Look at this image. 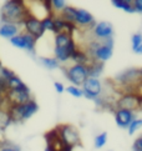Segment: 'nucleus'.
Here are the masks:
<instances>
[{"label":"nucleus","instance_id":"nucleus-9","mask_svg":"<svg viewBox=\"0 0 142 151\" xmlns=\"http://www.w3.org/2000/svg\"><path fill=\"white\" fill-rule=\"evenodd\" d=\"M36 39L34 36L29 35L28 33H19L18 35H15L14 37L10 39L11 45L15 47H19V49L26 50L29 52H34L35 50V45H36Z\"/></svg>","mask_w":142,"mask_h":151},{"label":"nucleus","instance_id":"nucleus-37","mask_svg":"<svg viewBox=\"0 0 142 151\" xmlns=\"http://www.w3.org/2000/svg\"><path fill=\"white\" fill-rule=\"evenodd\" d=\"M1 110H3V109H1V107H0V111H1Z\"/></svg>","mask_w":142,"mask_h":151},{"label":"nucleus","instance_id":"nucleus-2","mask_svg":"<svg viewBox=\"0 0 142 151\" xmlns=\"http://www.w3.org/2000/svg\"><path fill=\"white\" fill-rule=\"evenodd\" d=\"M113 81L116 83L118 88H121L125 90L122 94L125 93H135V89L141 88L142 84V70L140 68H130L123 70L122 73H120L116 75V78L113 79ZM140 95V94H138Z\"/></svg>","mask_w":142,"mask_h":151},{"label":"nucleus","instance_id":"nucleus-11","mask_svg":"<svg viewBox=\"0 0 142 151\" xmlns=\"http://www.w3.org/2000/svg\"><path fill=\"white\" fill-rule=\"evenodd\" d=\"M21 25H24L25 33H28L29 35L34 36L36 40L40 39V37L45 34V31H44L42 26H41V21L39 19L31 17V15H29V14H28V17L24 19Z\"/></svg>","mask_w":142,"mask_h":151},{"label":"nucleus","instance_id":"nucleus-13","mask_svg":"<svg viewBox=\"0 0 142 151\" xmlns=\"http://www.w3.org/2000/svg\"><path fill=\"white\" fill-rule=\"evenodd\" d=\"M92 33L96 40L99 41H105L108 39H112L113 36V26L108 21H100L96 23L95 26L92 28Z\"/></svg>","mask_w":142,"mask_h":151},{"label":"nucleus","instance_id":"nucleus-25","mask_svg":"<svg viewBox=\"0 0 142 151\" xmlns=\"http://www.w3.org/2000/svg\"><path fill=\"white\" fill-rule=\"evenodd\" d=\"M50 6H51V14L52 17L59 15L66 6V1L64 0H50Z\"/></svg>","mask_w":142,"mask_h":151},{"label":"nucleus","instance_id":"nucleus-16","mask_svg":"<svg viewBox=\"0 0 142 151\" xmlns=\"http://www.w3.org/2000/svg\"><path fill=\"white\" fill-rule=\"evenodd\" d=\"M20 31V26L15 24H1L0 25V36L5 39H11L15 35H18Z\"/></svg>","mask_w":142,"mask_h":151},{"label":"nucleus","instance_id":"nucleus-36","mask_svg":"<svg viewBox=\"0 0 142 151\" xmlns=\"http://www.w3.org/2000/svg\"><path fill=\"white\" fill-rule=\"evenodd\" d=\"M45 151H49V149H47V147H46V149H45Z\"/></svg>","mask_w":142,"mask_h":151},{"label":"nucleus","instance_id":"nucleus-7","mask_svg":"<svg viewBox=\"0 0 142 151\" xmlns=\"http://www.w3.org/2000/svg\"><path fill=\"white\" fill-rule=\"evenodd\" d=\"M65 74L66 78L70 80V83L74 86L82 85L86 79L89 78V73H87V65H80V64H74L69 68L65 69Z\"/></svg>","mask_w":142,"mask_h":151},{"label":"nucleus","instance_id":"nucleus-6","mask_svg":"<svg viewBox=\"0 0 142 151\" xmlns=\"http://www.w3.org/2000/svg\"><path fill=\"white\" fill-rule=\"evenodd\" d=\"M142 107V96L135 93H125L116 101V109L137 112Z\"/></svg>","mask_w":142,"mask_h":151},{"label":"nucleus","instance_id":"nucleus-14","mask_svg":"<svg viewBox=\"0 0 142 151\" xmlns=\"http://www.w3.org/2000/svg\"><path fill=\"white\" fill-rule=\"evenodd\" d=\"M77 50V44L76 41L72 39L66 46L64 47H54V55H55V59L59 63H66L71 59V55Z\"/></svg>","mask_w":142,"mask_h":151},{"label":"nucleus","instance_id":"nucleus-18","mask_svg":"<svg viewBox=\"0 0 142 151\" xmlns=\"http://www.w3.org/2000/svg\"><path fill=\"white\" fill-rule=\"evenodd\" d=\"M70 60H72L74 64H80V65H89V64L92 61L89 58V55L85 52V50H80V49H77L72 55H71Z\"/></svg>","mask_w":142,"mask_h":151},{"label":"nucleus","instance_id":"nucleus-17","mask_svg":"<svg viewBox=\"0 0 142 151\" xmlns=\"http://www.w3.org/2000/svg\"><path fill=\"white\" fill-rule=\"evenodd\" d=\"M103 69H105L103 63L94 61V60H92L89 64V65H87V73H89V78L99 79L101 75H102V73H103Z\"/></svg>","mask_w":142,"mask_h":151},{"label":"nucleus","instance_id":"nucleus-34","mask_svg":"<svg viewBox=\"0 0 142 151\" xmlns=\"http://www.w3.org/2000/svg\"><path fill=\"white\" fill-rule=\"evenodd\" d=\"M54 86H55V90H56L57 94H62L64 91H65V86H64L61 83L55 81V83H54Z\"/></svg>","mask_w":142,"mask_h":151},{"label":"nucleus","instance_id":"nucleus-20","mask_svg":"<svg viewBox=\"0 0 142 151\" xmlns=\"http://www.w3.org/2000/svg\"><path fill=\"white\" fill-rule=\"evenodd\" d=\"M72 39L74 37L71 35H69L67 33H59L55 35V37H54V42H55V46L64 47V46H66Z\"/></svg>","mask_w":142,"mask_h":151},{"label":"nucleus","instance_id":"nucleus-32","mask_svg":"<svg viewBox=\"0 0 142 151\" xmlns=\"http://www.w3.org/2000/svg\"><path fill=\"white\" fill-rule=\"evenodd\" d=\"M132 151H142V136H138L132 144Z\"/></svg>","mask_w":142,"mask_h":151},{"label":"nucleus","instance_id":"nucleus-15","mask_svg":"<svg viewBox=\"0 0 142 151\" xmlns=\"http://www.w3.org/2000/svg\"><path fill=\"white\" fill-rule=\"evenodd\" d=\"M135 119H136V112L128 111V110H122V109L115 110V121H116L117 126L120 129H127L128 125Z\"/></svg>","mask_w":142,"mask_h":151},{"label":"nucleus","instance_id":"nucleus-26","mask_svg":"<svg viewBox=\"0 0 142 151\" xmlns=\"http://www.w3.org/2000/svg\"><path fill=\"white\" fill-rule=\"evenodd\" d=\"M15 75L14 71H11L10 69H8L6 66H4L1 63H0V80H3V81H9V79H11L13 76Z\"/></svg>","mask_w":142,"mask_h":151},{"label":"nucleus","instance_id":"nucleus-35","mask_svg":"<svg viewBox=\"0 0 142 151\" xmlns=\"http://www.w3.org/2000/svg\"><path fill=\"white\" fill-rule=\"evenodd\" d=\"M50 151V150H49ZM60 151H72V147H70V146H65L62 150H60Z\"/></svg>","mask_w":142,"mask_h":151},{"label":"nucleus","instance_id":"nucleus-29","mask_svg":"<svg viewBox=\"0 0 142 151\" xmlns=\"http://www.w3.org/2000/svg\"><path fill=\"white\" fill-rule=\"evenodd\" d=\"M141 126H142V120H141V119H138V117H136L135 120L128 125V127H127L128 135H133L136 131L140 130Z\"/></svg>","mask_w":142,"mask_h":151},{"label":"nucleus","instance_id":"nucleus-12","mask_svg":"<svg viewBox=\"0 0 142 151\" xmlns=\"http://www.w3.org/2000/svg\"><path fill=\"white\" fill-rule=\"evenodd\" d=\"M96 21L92 14L89 13L85 9H76V15H75V21L74 25L75 28L80 29H92L95 26Z\"/></svg>","mask_w":142,"mask_h":151},{"label":"nucleus","instance_id":"nucleus-4","mask_svg":"<svg viewBox=\"0 0 142 151\" xmlns=\"http://www.w3.org/2000/svg\"><path fill=\"white\" fill-rule=\"evenodd\" d=\"M37 110H39V105L35 100H30L25 104H20V105H13L8 107V114L11 119L13 124H19V122H24L26 120L35 115Z\"/></svg>","mask_w":142,"mask_h":151},{"label":"nucleus","instance_id":"nucleus-19","mask_svg":"<svg viewBox=\"0 0 142 151\" xmlns=\"http://www.w3.org/2000/svg\"><path fill=\"white\" fill-rule=\"evenodd\" d=\"M76 9L77 8H74V6H71V5H66V6L64 8V10L57 15V17H60L64 21H66V23L74 24L75 15H76Z\"/></svg>","mask_w":142,"mask_h":151},{"label":"nucleus","instance_id":"nucleus-5","mask_svg":"<svg viewBox=\"0 0 142 151\" xmlns=\"http://www.w3.org/2000/svg\"><path fill=\"white\" fill-rule=\"evenodd\" d=\"M60 140L70 147H75V146H80L81 145V137H80V132L77 130V127L71 125V124H64V125H59L55 127Z\"/></svg>","mask_w":142,"mask_h":151},{"label":"nucleus","instance_id":"nucleus-22","mask_svg":"<svg viewBox=\"0 0 142 151\" xmlns=\"http://www.w3.org/2000/svg\"><path fill=\"white\" fill-rule=\"evenodd\" d=\"M131 44H132V51L137 55L142 54V35L136 33L131 36Z\"/></svg>","mask_w":142,"mask_h":151},{"label":"nucleus","instance_id":"nucleus-3","mask_svg":"<svg viewBox=\"0 0 142 151\" xmlns=\"http://www.w3.org/2000/svg\"><path fill=\"white\" fill-rule=\"evenodd\" d=\"M85 52L94 61L105 63L110 60L113 54V39H108L105 41L94 40L87 45Z\"/></svg>","mask_w":142,"mask_h":151},{"label":"nucleus","instance_id":"nucleus-28","mask_svg":"<svg viewBox=\"0 0 142 151\" xmlns=\"http://www.w3.org/2000/svg\"><path fill=\"white\" fill-rule=\"evenodd\" d=\"M40 21H41V26H42L44 31H51L52 33V30H54V17H46Z\"/></svg>","mask_w":142,"mask_h":151},{"label":"nucleus","instance_id":"nucleus-27","mask_svg":"<svg viewBox=\"0 0 142 151\" xmlns=\"http://www.w3.org/2000/svg\"><path fill=\"white\" fill-rule=\"evenodd\" d=\"M107 142V132H101L99 135H96L95 136V140H94V145H95V147L96 149H101L103 147L106 145Z\"/></svg>","mask_w":142,"mask_h":151},{"label":"nucleus","instance_id":"nucleus-23","mask_svg":"<svg viewBox=\"0 0 142 151\" xmlns=\"http://www.w3.org/2000/svg\"><path fill=\"white\" fill-rule=\"evenodd\" d=\"M39 60L41 63V65L44 68H46L49 70H55L60 68V63L56 60L55 58H49V56H41L39 58Z\"/></svg>","mask_w":142,"mask_h":151},{"label":"nucleus","instance_id":"nucleus-31","mask_svg":"<svg viewBox=\"0 0 142 151\" xmlns=\"http://www.w3.org/2000/svg\"><path fill=\"white\" fill-rule=\"evenodd\" d=\"M0 151H21L20 146L15 144H1L0 142Z\"/></svg>","mask_w":142,"mask_h":151},{"label":"nucleus","instance_id":"nucleus-33","mask_svg":"<svg viewBox=\"0 0 142 151\" xmlns=\"http://www.w3.org/2000/svg\"><path fill=\"white\" fill-rule=\"evenodd\" d=\"M132 8L135 10V13L141 14L142 13V1L141 0H133L132 1Z\"/></svg>","mask_w":142,"mask_h":151},{"label":"nucleus","instance_id":"nucleus-1","mask_svg":"<svg viewBox=\"0 0 142 151\" xmlns=\"http://www.w3.org/2000/svg\"><path fill=\"white\" fill-rule=\"evenodd\" d=\"M26 17H28V10H26L25 1L23 0L5 1L0 9L1 24H15L20 26Z\"/></svg>","mask_w":142,"mask_h":151},{"label":"nucleus","instance_id":"nucleus-10","mask_svg":"<svg viewBox=\"0 0 142 151\" xmlns=\"http://www.w3.org/2000/svg\"><path fill=\"white\" fill-rule=\"evenodd\" d=\"M82 93L86 99L94 101L96 98L101 96L102 93V84L100 81V79H92L87 78L86 81L82 84Z\"/></svg>","mask_w":142,"mask_h":151},{"label":"nucleus","instance_id":"nucleus-24","mask_svg":"<svg viewBox=\"0 0 142 151\" xmlns=\"http://www.w3.org/2000/svg\"><path fill=\"white\" fill-rule=\"evenodd\" d=\"M25 86H26V84L23 83V80H21L18 75H14L8 81V90H19V89L25 88Z\"/></svg>","mask_w":142,"mask_h":151},{"label":"nucleus","instance_id":"nucleus-21","mask_svg":"<svg viewBox=\"0 0 142 151\" xmlns=\"http://www.w3.org/2000/svg\"><path fill=\"white\" fill-rule=\"evenodd\" d=\"M111 4L115 8L122 9L126 13H135V10L132 8V1H130V0H112Z\"/></svg>","mask_w":142,"mask_h":151},{"label":"nucleus","instance_id":"nucleus-8","mask_svg":"<svg viewBox=\"0 0 142 151\" xmlns=\"http://www.w3.org/2000/svg\"><path fill=\"white\" fill-rule=\"evenodd\" d=\"M5 99H6V102L9 106L25 104V102L32 100L30 89L28 85L19 90H8V93L5 94Z\"/></svg>","mask_w":142,"mask_h":151},{"label":"nucleus","instance_id":"nucleus-30","mask_svg":"<svg viewBox=\"0 0 142 151\" xmlns=\"http://www.w3.org/2000/svg\"><path fill=\"white\" fill-rule=\"evenodd\" d=\"M65 91H66L69 95H72L74 98H81V96H84V93H82V90H81V88H77V86H74V85L67 86V88L65 89Z\"/></svg>","mask_w":142,"mask_h":151}]
</instances>
